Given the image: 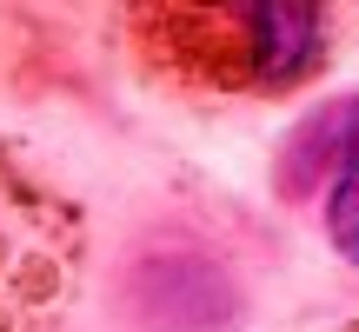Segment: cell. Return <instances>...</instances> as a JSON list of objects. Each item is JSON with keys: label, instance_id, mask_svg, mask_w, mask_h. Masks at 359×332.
<instances>
[{"label": "cell", "instance_id": "obj_1", "mask_svg": "<svg viewBox=\"0 0 359 332\" xmlns=\"http://www.w3.org/2000/svg\"><path fill=\"white\" fill-rule=\"evenodd\" d=\"M127 53L193 100H280L333 53V0H120Z\"/></svg>", "mask_w": 359, "mask_h": 332}, {"label": "cell", "instance_id": "obj_2", "mask_svg": "<svg viewBox=\"0 0 359 332\" xmlns=\"http://www.w3.org/2000/svg\"><path fill=\"white\" fill-rule=\"evenodd\" d=\"M87 286L74 200L0 146V332H60Z\"/></svg>", "mask_w": 359, "mask_h": 332}, {"label": "cell", "instance_id": "obj_4", "mask_svg": "<svg viewBox=\"0 0 359 332\" xmlns=\"http://www.w3.org/2000/svg\"><path fill=\"white\" fill-rule=\"evenodd\" d=\"M339 332H359V326H339Z\"/></svg>", "mask_w": 359, "mask_h": 332}, {"label": "cell", "instance_id": "obj_3", "mask_svg": "<svg viewBox=\"0 0 359 332\" xmlns=\"http://www.w3.org/2000/svg\"><path fill=\"white\" fill-rule=\"evenodd\" d=\"M320 179H326V233L346 259H359V93L333 100L286 140L280 186L293 200H306Z\"/></svg>", "mask_w": 359, "mask_h": 332}]
</instances>
